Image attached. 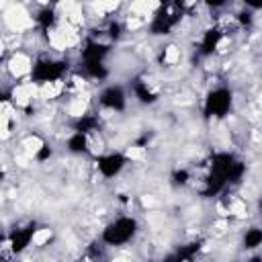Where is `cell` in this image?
<instances>
[{"label": "cell", "mask_w": 262, "mask_h": 262, "mask_svg": "<svg viewBox=\"0 0 262 262\" xmlns=\"http://www.w3.org/2000/svg\"><path fill=\"white\" fill-rule=\"evenodd\" d=\"M108 35H111L113 39H119V37H121V25L113 20V23L108 25Z\"/></svg>", "instance_id": "e0dca14e"}, {"label": "cell", "mask_w": 262, "mask_h": 262, "mask_svg": "<svg viewBox=\"0 0 262 262\" xmlns=\"http://www.w3.org/2000/svg\"><path fill=\"white\" fill-rule=\"evenodd\" d=\"M96 127H98V119L94 115H80L78 121H76V131L86 133V135H90L92 131H96Z\"/></svg>", "instance_id": "7c38bea8"}, {"label": "cell", "mask_w": 262, "mask_h": 262, "mask_svg": "<svg viewBox=\"0 0 262 262\" xmlns=\"http://www.w3.org/2000/svg\"><path fill=\"white\" fill-rule=\"evenodd\" d=\"M242 244H244L246 250H256V248H260V246H262V227H250V229H246Z\"/></svg>", "instance_id": "8fae6325"}, {"label": "cell", "mask_w": 262, "mask_h": 262, "mask_svg": "<svg viewBox=\"0 0 262 262\" xmlns=\"http://www.w3.org/2000/svg\"><path fill=\"white\" fill-rule=\"evenodd\" d=\"M135 233H137V219L131 217V215H121L102 229L100 239H102L104 246L117 248V246L129 244L135 237Z\"/></svg>", "instance_id": "6da1fadb"}, {"label": "cell", "mask_w": 262, "mask_h": 262, "mask_svg": "<svg viewBox=\"0 0 262 262\" xmlns=\"http://www.w3.org/2000/svg\"><path fill=\"white\" fill-rule=\"evenodd\" d=\"M219 41H221V31H219V29H209V31L203 35L201 51H203L205 55H211V53L219 47Z\"/></svg>", "instance_id": "9c48e42d"}, {"label": "cell", "mask_w": 262, "mask_h": 262, "mask_svg": "<svg viewBox=\"0 0 262 262\" xmlns=\"http://www.w3.org/2000/svg\"><path fill=\"white\" fill-rule=\"evenodd\" d=\"M84 70L90 78L94 80H104L108 76V70L104 66V61H92V63H84Z\"/></svg>", "instance_id": "5bb4252c"}, {"label": "cell", "mask_w": 262, "mask_h": 262, "mask_svg": "<svg viewBox=\"0 0 262 262\" xmlns=\"http://www.w3.org/2000/svg\"><path fill=\"white\" fill-rule=\"evenodd\" d=\"M180 20V12L176 4H168L162 6L158 14H154L151 23H149V31L151 35H168Z\"/></svg>", "instance_id": "277c9868"}, {"label": "cell", "mask_w": 262, "mask_h": 262, "mask_svg": "<svg viewBox=\"0 0 262 262\" xmlns=\"http://www.w3.org/2000/svg\"><path fill=\"white\" fill-rule=\"evenodd\" d=\"M68 149L72 154H86L88 151V135L80 133V131H74L68 137Z\"/></svg>", "instance_id": "30bf717a"}, {"label": "cell", "mask_w": 262, "mask_h": 262, "mask_svg": "<svg viewBox=\"0 0 262 262\" xmlns=\"http://www.w3.org/2000/svg\"><path fill=\"white\" fill-rule=\"evenodd\" d=\"M250 262H262V256H254Z\"/></svg>", "instance_id": "ac0fdd59"}, {"label": "cell", "mask_w": 262, "mask_h": 262, "mask_svg": "<svg viewBox=\"0 0 262 262\" xmlns=\"http://www.w3.org/2000/svg\"><path fill=\"white\" fill-rule=\"evenodd\" d=\"M106 53H108V47H106V45H102V43H98V41H88V43L84 45V49H82V59H84V63L104 61Z\"/></svg>", "instance_id": "ba28073f"}, {"label": "cell", "mask_w": 262, "mask_h": 262, "mask_svg": "<svg viewBox=\"0 0 262 262\" xmlns=\"http://www.w3.org/2000/svg\"><path fill=\"white\" fill-rule=\"evenodd\" d=\"M68 70V63L66 61H59V59H51V57H41L33 63L31 68V78L37 82V84H53L57 82Z\"/></svg>", "instance_id": "3957f363"}, {"label": "cell", "mask_w": 262, "mask_h": 262, "mask_svg": "<svg viewBox=\"0 0 262 262\" xmlns=\"http://www.w3.org/2000/svg\"><path fill=\"white\" fill-rule=\"evenodd\" d=\"M125 164H127V156L119 154V151L102 154V156L96 158V168H98L100 176H104V178H115L117 174H121Z\"/></svg>", "instance_id": "5b68a950"}, {"label": "cell", "mask_w": 262, "mask_h": 262, "mask_svg": "<svg viewBox=\"0 0 262 262\" xmlns=\"http://www.w3.org/2000/svg\"><path fill=\"white\" fill-rule=\"evenodd\" d=\"M37 20L45 27V29H49L53 23H55V14H53V10H49V8H45V10H41L39 12V16H37Z\"/></svg>", "instance_id": "9a60e30c"}, {"label": "cell", "mask_w": 262, "mask_h": 262, "mask_svg": "<svg viewBox=\"0 0 262 262\" xmlns=\"http://www.w3.org/2000/svg\"><path fill=\"white\" fill-rule=\"evenodd\" d=\"M133 92H135V96H137L141 102H145V104H151V102H156V98H158L156 92H151V90L147 88V82H141V80L135 82Z\"/></svg>", "instance_id": "4fadbf2b"}, {"label": "cell", "mask_w": 262, "mask_h": 262, "mask_svg": "<svg viewBox=\"0 0 262 262\" xmlns=\"http://www.w3.org/2000/svg\"><path fill=\"white\" fill-rule=\"evenodd\" d=\"M172 178H174V184H180V186H182V184L188 182V172H186V170H176Z\"/></svg>", "instance_id": "2e32d148"}, {"label": "cell", "mask_w": 262, "mask_h": 262, "mask_svg": "<svg viewBox=\"0 0 262 262\" xmlns=\"http://www.w3.org/2000/svg\"><path fill=\"white\" fill-rule=\"evenodd\" d=\"M98 102H100L104 108H108V111L121 113V111H125V106H127V94H125V90H123L119 84H111V86H106V88L100 92Z\"/></svg>", "instance_id": "8992f818"}, {"label": "cell", "mask_w": 262, "mask_h": 262, "mask_svg": "<svg viewBox=\"0 0 262 262\" xmlns=\"http://www.w3.org/2000/svg\"><path fill=\"white\" fill-rule=\"evenodd\" d=\"M37 225L35 223H29L25 227H16L10 235H8V248L14 252V254H20L23 250H27V246L35 239L37 235Z\"/></svg>", "instance_id": "52a82bcc"}, {"label": "cell", "mask_w": 262, "mask_h": 262, "mask_svg": "<svg viewBox=\"0 0 262 262\" xmlns=\"http://www.w3.org/2000/svg\"><path fill=\"white\" fill-rule=\"evenodd\" d=\"M231 104H233V94H231V90L225 88V86H219V88H213V90L207 94L203 113H205V117H209V119H223V117L229 115Z\"/></svg>", "instance_id": "7a4b0ae2"}]
</instances>
